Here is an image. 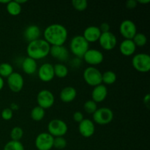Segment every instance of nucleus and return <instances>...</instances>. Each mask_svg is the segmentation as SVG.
<instances>
[{
	"mask_svg": "<svg viewBox=\"0 0 150 150\" xmlns=\"http://www.w3.org/2000/svg\"><path fill=\"white\" fill-rule=\"evenodd\" d=\"M44 40L51 46L64 45L67 41L68 32L65 26L60 23H52L44 30Z\"/></svg>",
	"mask_w": 150,
	"mask_h": 150,
	"instance_id": "obj_1",
	"label": "nucleus"
},
{
	"mask_svg": "<svg viewBox=\"0 0 150 150\" xmlns=\"http://www.w3.org/2000/svg\"><path fill=\"white\" fill-rule=\"evenodd\" d=\"M51 45L43 39H38L29 42L26 48L28 57L35 61L46 57L50 53Z\"/></svg>",
	"mask_w": 150,
	"mask_h": 150,
	"instance_id": "obj_2",
	"label": "nucleus"
},
{
	"mask_svg": "<svg viewBox=\"0 0 150 150\" xmlns=\"http://www.w3.org/2000/svg\"><path fill=\"white\" fill-rule=\"evenodd\" d=\"M89 43L82 35H76L72 38L70 43L71 53L79 58H82L85 53L89 49Z\"/></svg>",
	"mask_w": 150,
	"mask_h": 150,
	"instance_id": "obj_3",
	"label": "nucleus"
},
{
	"mask_svg": "<svg viewBox=\"0 0 150 150\" xmlns=\"http://www.w3.org/2000/svg\"><path fill=\"white\" fill-rule=\"evenodd\" d=\"M85 82L91 86H96L102 83V73L95 67H86L83 73Z\"/></svg>",
	"mask_w": 150,
	"mask_h": 150,
	"instance_id": "obj_4",
	"label": "nucleus"
},
{
	"mask_svg": "<svg viewBox=\"0 0 150 150\" xmlns=\"http://www.w3.org/2000/svg\"><path fill=\"white\" fill-rule=\"evenodd\" d=\"M132 64L135 70L140 73H148L150 70V57L148 54L139 53L132 59Z\"/></svg>",
	"mask_w": 150,
	"mask_h": 150,
	"instance_id": "obj_5",
	"label": "nucleus"
},
{
	"mask_svg": "<svg viewBox=\"0 0 150 150\" xmlns=\"http://www.w3.org/2000/svg\"><path fill=\"white\" fill-rule=\"evenodd\" d=\"M68 127L65 122L59 119L52 120L48 125V131L54 138L63 137L67 133Z\"/></svg>",
	"mask_w": 150,
	"mask_h": 150,
	"instance_id": "obj_6",
	"label": "nucleus"
},
{
	"mask_svg": "<svg viewBox=\"0 0 150 150\" xmlns=\"http://www.w3.org/2000/svg\"><path fill=\"white\" fill-rule=\"evenodd\" d=\"M114 119V113L110 108L103 107L97 109L93 114V120L100 125H105L111 122Z\"/></svg>",
	"mask_w": 150,
	"mask_h": 150,
	"instance_id": "obj_7",
	"label": "nucleus"
},
{
	"mask_svg": "<svg viewBox=\"0 0 150 150\" xmlns=\"http://www.w3.org/2000/svg\"><path fill=\"white\" fill-rule=\"evenodd\" d=\"M55 101L54 95L51 91L47 89H42L40 91L37 96V102L38 106L41 107L43 109H48L53 106Z\"/></svg>",
	"mask_w": 150,
	"mask_h": 150,
	"instance_id": "obj_8",
	"label": "nucleus"
},
{
	"mask_svg": "<svg viewBox=\"0 0 150 150\" xmlns=\"http://www.w3.org/2000/svg\"><path fill=\"white\" fill-rule=\"evenodd\" d=\"M120 32L125 40H132L137 33V27L133 21L125 20L120 23Z\"/></svg>",
	"mask_w": 150,
	"mask_h": 150,
	"instance_id": "obj_9",
	"label": "nucleus"
},
{
	"mask_svg": "<svg viewBox=\"0 0 150 150\" xmlns=\"http://www.w3.org/2000/svg\"><path fill=\"white\" fill-rule=\"evenodd\" d=\"M54 139L48 133H41L35 139V146L38 150H51L53 148Z\"/></svg>",
	"mask_w": 150,
	"mask_h": 150,
	"instance_id": "obj_10",
	"label": "nucleus"
},
{
	"mask_svg": "<svg viewBox=\"0 0 150 150\" xmlns=\"http://www.w3.org/2000/svg\"><path fill=\"white\" fill-rule=\"evenodd\" d=\"M87 64L92 67L98 65L103 62L104 56L100 51L98 49H89L82 57Z\"/></svg>",
	"mask_w": 150,
	"mask_h": 150,
	"instance_id": "obj_11",
	"label": "nucleus"
},
{
	"mask_svg": "<svg viewBox=\"0 0 150 150\" xmlns=\"http://www.w3.org/2000/svg\"><path fill=\"white\" fill-rule=\"evenodd\" d=\"M98 41H99L100 45L105 51L113 50L117 44V37L111 32L101 33Z\"/></svg>",
	"mask_w": 150,
	"mask_h": 150,
	"instance_id": "obj_12",
	"label": "nucleus"
},
{
	"mask_svg": "<svg viewBox=\"0 0 150 150\" xmlns=\"http://www.w3.org/2000/svg\"><path fill=\"white\" fill-rule=\"evenodd\" d=\"M24 84L23 78L20 73L13 72L7 78V85L10 90L13 92H19L23 89Z\"/></svg>",
	"mask_w": 150,
	"mask_h": 150,
	"instance_id": "obj_13",
	"label": "nucleus"
},
{
	"mask_svg": "<svg viewBox=\"0 0 150 150\" xmlns=\"http://www.w3.org/2000/svg\"><path fill=\"white\" fill-rule=\"evenodd\" d=\"M38 77L40 81L43 82H49L53 80L54 78V65L50 63H44L40 67L38 71Z\"/></svg>",
	"mask_w": 150,
	"mask_h": 150,
	"instance_id": "obj_14",
	"label": "nucleus"
},
{
	"mask_svg": "<svg viewBox=\"0 0 150 150\" xmlns=\"http://www.w3.org/2000/svg\"><path fill=\"white\" fill-rule=\"evenodd\" d=\"M79 131L84 138H89L95 133V124L89 119H83L79 125Z\"/></svg>",
	"mask_w": 150,
	"mask_h": 150,
	"instance_id": "obj_15",
	"label": "nucleus"
},
{
	"mask_svg": "<svg viewBox=\"0 0 150 150\" xmlns=\"http://www.w3.org/2000/svg\"><path fill=\"white\" fill-rule=\"evenodd\" d=\"M56 59L61 62L67 61L69 57L68 50L64 45H53L50 48V53Z\"/></svg>",
	"mask_w": 150,
	"mask_h": 150,
	"instance_id": "obj_16",
	"label": "nucleus"
},
{
	"mask_svg": "<svg viewBox=\"0 0 150 150\" xmlns=\"http://www.w3.org/2000/svg\"><path fill=\"white\" fill-rule=\"evenodd\" d=\"M101 32L98 26H90L84 29L82 36L89 43V42H95L98 41Z\"/></svg>",
	"mask_w": 150,
	"mask_h": 150,
	"instance_id": "obj_17",
	"label": "nucleus"
},
{
	"mask_svg": "<svg viewBox=\"0 0 150 150\" xmlns=\"http://www.w3.org/2000/svg\"><path fill=\"white\" fill-rule=\"evenodd\" d=\"M108 95V89L105 85L101 84L95 86L92 92V100L95 101L96 103H101L105 100Z\"/></svg>",
	"mask_w": 150,
	"mask_h": 150,
	"instance_id": "obj_18",
	"label": "nucleus"
},
{
	"mask_svg": "<svg viewBox=\"0 0 150 150\" xmlns=\"http://www.w3.org/2000/svg\"><path fill=\"white\" fill-rule=\"evenodd\" d=\"M40 29L37 25H29L25 29L23 32L24 39L29 42L40 39Z\"/></svg>",
	"mask_w": 150,
	"mask_h": 150,
	"instance_id": "obj_19",
	"label": "nucleus"
},
{
	"mask_svg": "<svg viewBox=\"0 0 150 150\" xmlns=\"http://www.w3.org/2000/svg\"><path fill=\"white\" fill-rule=\"evenodd\" d=\"M77 96V91L73 86H65L61 90L59 98L62 102L70 103L74 100Z\"/></svg>",
	"mask_w": 150,
	"mask_h": 150,
	"instance_id": "obj_20",
	"label": "nucleus"
},
{
	"mask_svg": "<svg viewBox=\"0 0 150 150\" xmlns=\"http://www.w3.org/2000/svg\"><path fill=\"white\" fill-rule=\"evenodd\" d=\"M136 50V46L132 40L125 39L120 45V51L122 55L130 57L134 54Z\"/></svg>",
	"mask_w": 150,
	"mask_h": 150,
	"instance_id": "obj_21",
	"label": "nucleus"
},
{
	"mask_svg": "<svg viewBox=\"0 0 150 150\" xmlns=\"http://www.w3.org/2000/svg\"><path fill=\"white\" fill-rule=\"evenodd\" d=\"M21 67L23 71L27 75L34 74L38 70L37 62L29 57H26L23 60L21 64Z\"/></svg>",
	"mask_w": 150,
	"mask_h": 150,
	"instance_id": "obj_22",
	"label": "nucleus"
},
{
	"mask_svg": "<svg viewBox=\"0 0 150 150\" xmlns=\"http://www.w3.org/2000/svg\"><path fill=\"white\" fill-rule=\"evenodd\" d=\"M6 9H7V13L13 16H18L21 13V5L18 4L15 1H10L8 4H6Z\"/></svg>",
	"mask_w": 150,
	"mask_h": 150,
	"instance_id": "obj_23",
	"label": "nucleus"
},
{
	"mask_svg": "<svg viewBox=\"0 0 150 150\" xmlns=\"http://www.w3.org/2000/svg\"><path fill=\"white\" fill-rule=\"evenodd\" d=\"M54 76L59 79H64V78L67 77V76L68 75V68L67 66L62 63H59V64L54 65Z\"/></svg>",
	"mask_w": 150,
	"mask_h": 150,
	"instance_id": "obj_24",
	"label": "nucleus"
},
{
	"mask_svg": "<svg viewBox=\"0 0 150 150\" xmlns=\"http://www.w3.org/2000/svg\"><path fill=\"white\" fill-rule=\"evenodd\" d=\"M117 81V74L112 70H107L102 73V83L104 84L111 85Z\"/></svg>",
	"mask_w": 150,
	"mask_h": 150,
	"instance_id": "obj_25",
	"label": "nucleus"
},
{
	"mask_svg": "<svg viewBox=\"0 0 150 150\" xmlns=\"http://www.w3.org/2000/svg\"><path fill=\"white\" fill-rule=\"evenodd\" d=\"M45 109L40 106H36L33 108V109L31 111V118L33 120L37 122L41 121L45 117Z\"/></svg>",
	"mask_w": 150,
	"mask_h": 150,
	"instance_id": "obj_26",
	"label": "nucleus"
},
{
	"mask_svg": "<svg viewBox=\"0 0 150 150\" xmlns=\"http://www.w3.org/2000/svg\"><path fill=\"white\" fill-rule=\"evenodd\" d=\"M13 73V66L9 63L3 62L0 64V76L2 79L8 78Z\"/></svg>",
	"mask_w": 150,
	"mask_h": 150,
	"instance_id": "obj_27",
	"label": "nucleus"
},
{
	"mask_svg": "<svg viewBox=\"0 0 150 150\" xmlns=\"http://www.w3.org/2000/svg\"><path fill=\"white\" fill-rule=\"evenodd\" d=\"M133 42L135 43L136 47H143L147 42V38H146V35L143 33H136V35L133 37L132 39Z\"/></svg>",
	"mask_w": 150,
	"mask_h": 150,
	"instance_id": "obj_28",
	"label": "nucleus"
},
{
	"mask_svg": "<svg viewBox=\"0 0 150 150\" xmlns=\"http://www.w3.org/2000/svg\"><path fill=\"white\" fill-rule=\"evenodd\" d=\"M23 136V129L20 127H15L12 129L10 132V138L12 141H16V142H20Z\"/></svg>",
	"mask_w": 150,
	"mask_h": 150,
	"instance_id": "obj_29",
	"label": "nucleus"
},
{
	"mask_svg": "<svg viewBox=\"0 0 150 150\" xmlns=\"http://www.w3.org/2000/svg\"><path fill=\"white\" fill-rule=\"evenodd\" d=\"M3 150H24V147L21 142L10 141L6 144Z\"/></svg>",
	"mask_w": 150,
	"mask_h": 150,
	"instance_id": "obj_30",
	"label": "nucleus"
},
{
	"mask_svg": "<svg viewBox=\"0 0 150 150\" xmlns=\"http://www.w3.org/2000/svg\"><path fill=\"white\" fill-rule=\"evenodd\" d=\"M83 109L88 114H93L98 109V105L92 100H89L83 104Z\"/></svg>",
	"mask_w": 150,
	"mask_h": 150,
	"instance_id": "obj_31",
	"label": "nucleus"
},
{
	"mask_svg": "<svg viewBox=\"0 0 150 150\" xmlns=\"http://www.w3.org/2000/svg\"><path fill=\"white\" fill-rule=\"evenodd\" d=\"M72 5L76 10L82 12L87 8L88 2L86 0H73Z\"/></svg>",
	"mask_w": 150,
	"mask_h": 150,
	"instance_id": "obj_32",
	"label": "nucleus"
},
{
	"mask_svg": "<svg viewBox=\"0 0 150 150\" xmlns=\"http://www.w3.org/2000/svg\"><path fill=\"white\" fill-rule=\"evenodd\" d=\"M67 140L64 137H56L54 139L53 147L57 149H63L67 146Z\"/></svg>",
	"mask_w": 150,
	"mask_h": 150,
	"instance_id": "obj_33",
	"label": "nucleus"
},
{
	"mask_svg": "<svg viewBox=\"0 0 150 150\" xmlns=\"http://www.w3.org/2000/svg\"><path fill=\"white\" fill-rule=\"evenodd\" d=\"M1 118L4 120H6V121H8V120H10L13 117V111L10 109V108H4V109L2 110L1 111Z\"/></svg>",
	"mask_w": 150,
	"mask_h": 150,
	"instance_id": "obj_34",
	"label": "nucleus"
},
{
	"mask_svg": "<svg viewBox=\"0 0 150 150\" xmlns=\"http://www.w3.org/2000/svg\"><path fill=\"white\" fill-rule=\"evenodd\" d=\"M73 117L74 121L78 123H80L83 120V115L81 111H76V112L73 114Z\"/></svg>",
	"mask_w": 150,
	"mask_h": 150,
	"instance_id": "obj_35",
	"label": "nucleus"
},
{
	"mask_svg": "<svg viewBox=\"0 0 150 150\" xmlns=\"http://www.w3.org/2000/svg\"><path fill=\"white\" fill-rule=\"evenodd\" d=\"M101 33H105V32H110V25L106 22L101 23V25L99 27Z\"/></svg>",
	"mask_w": 150,
	"mask_h": 150,
	"instance_id": "obj_36",
	"label": "nucleus"
},
{
	"mask_svg": "<svg viewBox=\"0 0 150 150\" xmlns=\"http://www.w3.org/2000/svg\"><path fill=\"white\" fill-rule=\"evenodd\" d=\"M137 1L136 0H129L126 2V7L128 9H134L137 6Z\"/></svg>",
	"mask_w": 150,
	"mask_h": 150,
	"instance_id": "obj_37",
	"label": "nucleus"
},
{
	"mask_svg": "<svg viewBox=\"0 0 150 150\" xmlns=\"http://www.w3.org/2000/svg\"><path fill=\"white\" fill-rule=\"evenodd\" d=\"M149 102H150V95L149 94H146V95L144 98V105L149 108Z\"/></svg>",
	"mask_w": 150,
	"mask_h": 150,
	"instance_id": "obj_38",
	"label": "nucleus"
},
{
	"mask_svg": "<svg viewBox=\"0 0 150 150\" xmlns=\"http://www.w3.org/2000/svg\"><path fill=\"white\" fill-rule=\"evenodd\" d=\"M18 105H17V104L16 103H12L11 104V105H10V109L12 110V111H14V110H18Z\"/></svg>",
	"mask_w": 150,
	"mask_h": 150,
	"instance_id": "obj_39",
	"label": "nucleus"
},
{
	"mask_svg": "<svg viewBox=\"0 0 150 150\" xmlns=\"http://www.w3.org/2000/svg\"><path fill=\"white\" fill-rule=\"evenodd\" d=\"M4 79L0 76V91L3 89L4 87Z\"/></svg>",
	"mask_w": 150,
	"mask_h": 150,
	"instance_id": "obj_40",
	"label": "nucleus"
},
{
	"mask_svg": "<svg viewBox=\"0 0 150 150\" xmlns=\"http://www.w3.org/2000/svg\"><path fill=\"white\" fill-rule=\"evenodd\" d=\"M137 2L139 3V4H148V3H149L150 0H138Z\"/></svg>",
	"mask_w": 150,
	"mask_h": 150,
	"instance_id": "obj_41",
	"label": "nucleus"
},
{
	"mask_svg": "<svg viewBox=\"0 0 150 150\" xmlns=\"http://www.w3.org/2000/svg\"><path fill=\"white\" fill-rule=\"evenodd\" d=\"M16 1L18 3V4H20V5H21L22 4H24V3L27 2L26 0H16Z\"/></svg>",
	"mask_w": 150,
	"mask_h": 150,
	"instance_id": "obj_42",
	"label": "nucleus"
},
{
	"mask_svg": "<svg viewBox=\"0 0 150 150\" xmlns=\"http://www.w3.org/2000/svg\"><path fill=\"white\" fill-rule=\"evenodd\" d=\"M10 0H0V3H1V4H8L9 2H10Z\"/></svg>",
	"mask_w": 150,
	"mask_h": 150,
	"instance_id": "obj_43",
	"label": "nucleus"
}]
</instances>
